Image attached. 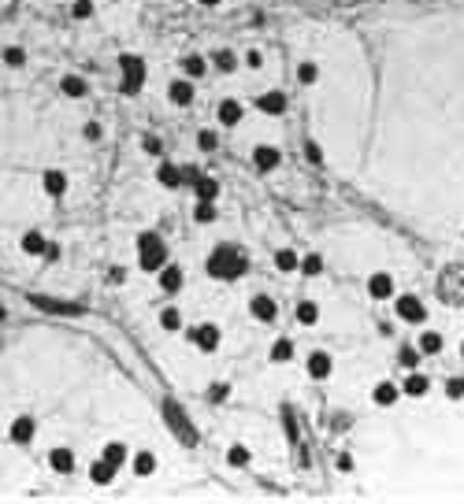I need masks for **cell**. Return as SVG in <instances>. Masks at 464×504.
Wrapping results in <instances>:
<instances>
[{
  "instance_id": "cell-17",
  "label": "cell",
  "mask_w": 464,
  "mask_h": 504,
  "mask_svg": "<svg viewBox=\"0 0 464 504\" xmlns=\"http://www.w3.org/2000/svg\"><path fill=\"white\" fill-rule=\"evenodd\" d=\"M115 471H119V467H112V464L101 456V460L89 464V482H93V485H112V482H115Z\"/></svg>"
},
{
  "instance_id": "cell-23",
  "label": "cell",
  "mask_w": 464,
  "mask_h": 504,
  "mask_svg": "<svg viewBox=\"0 0 464 504\" xmlns=\"http://www.w3.org/2000/svg\"><path fill=\"white\" fill-rule=\"evenodd\" d=\"M216 115H220L223 126H238V123H242V104H238V100H220Z\"/></svg>"
},
{
  "instance_id": "cell-11",
  "label": "cell",
  "mask_w": 464,
  "mask_h": 504,
  "mask_svg": "<svg viewBox=\"0 0 464 504\" xmlns=\"http://www.w3.org/2000/svg\"><path fill=\"white\" fill-rule=\"evenodd\" d=\"M34 434H38V423H34L30 416H19V419L12 423V430H8V437H12L15 445H30Z\"/></svg>"
},
{
  "instance_id": "cell-18",
  "label": "cell",
  "mask_w": 464,
  "mask_h": 504,
  "mask_svg": "<svg viewBox=\"0 0 464 504\" xmlns=\"http://www.w3.org/2000/svg\"><path fill=\"white\" fill-rule=\"evenodd\" d=\"M130 471L138 475V479H149V475L156 471V456H152L149 448H138V453L130 456Z\"/></svg>"
},
{
  "instance_id": "cell-20",
  "label": "cell",
  "mask_w": 464,
  "mask_h": 504,
  "mask_svg": "<svg viewBox=\"0 0 464 504\" xmlns=\"http://www.w3.org/2000/svg\"><path fill=\"white\" fill-rule=\"evenodd\" d=\"M41 189H45L49 197H63V193H67V175H63V171H56V167L45 171V175H41Z\"/></svg>"
},
{
  "instance_id": "cell-10",
  "label": "cell",
  "mask_w": 464,
  "mask_h": 504,
  "mask_svg": "<svg viewBox=\"0 0 464 504\" xmlns=\"http://www.w3.org/2000/svg\"><path fill=\"white\" fill-rule=\"evenodd\" d=\"M257 112H264V115H283L286 112V93H283V89H268V93H260Z\"/></svg>"
},
{
  "instance_id": "cell-16",
  "label": "cell",
  "mask_w": 464,
  "mask_h": 504,
  "mask_svg": "<svg viewBox=\"0 0 464 504\" xmlns=\"http://www.w3.org/2000/svg\"><path fill=\"white\" fill-rule=\"evenodd\" d=\"M49 467H52L56 475H71V471H75V453H71L67 445L52 448V453H49Z\"/></svg>"
},
{
  "instance_id": "cell-30",
  "label": "cell",
  "mask_w": 464,
  "mask_h": 504,
  "mask_svg": "<svg viewBox=\"0 0 464 504\" xmlns=\"http://www.w3.org/2000/svg\"><path fill=\"white\" fill-rule=\"evenodd\" d=\"M205 71H208L205 56H186V60H182V75H186V78H205Z\"/></svg>"
},
{
  "instance_id": "cell-40",
  "label": "cell",
  "mask_w": 464,
  "mask_h": 504,
  "mask_svg": "<svg viewBox=\"0 0 464 504\" xmlns=\"http://www.w3.org/2000/svg\"><path fill=\"white\" fill-rule=\"evenodd\" d=\"M4 63H8V67H23V63H26V52L12 45V49H4Z\"/></svg>"
},
{
  "instance_id": "cell-1",
  "label": "cell",
  "mask_w": 464,
  "mask_h": 504,
  "mask_svg": "<svg viewBox=\"0 0 464 504\" xmlns=\"http://www.w3.org/2000/svg\"><path fill=\"white\" fill-rule=\"evenodd\" d=\"M205 271H208V278H216V282H234L249 271V260H245L234 245H216L212 256H208V263H205Z\"/></svg>"
},
{
  "instance_id": "cell-38",
  "label": "cell",
  "mask_w": 464,
  "mask_h": 504,
  "mask_svg": "<svg viewBox=\"0 0 464 504\" xmlns=\"http://www.w3.org/2000/svg\"><path fill=\"white\" fill-rule=\"evenodd\" d=\"M216 145H220V137H216L212 130H201V134H197V149H201V152H212Z\"/></svg>"
},
{
  "instance_id": "cell-12",
  "label": "cell",
  "mask_w": 464,
  "mask_h": 504,
  "mask_svg": "<svg viewBox=\"0 0 464 504\" xmlns=\"http://www.w3.org/2000/svg\"><path fill=\"white\" fill-rule=\"evenodd\" d=\"M427 389H431V379H427V374H420V371H408V374H405V382H402V393H405V397L420 400V397H427Z\"/></svg>"
},
{
  "instance_id": "cell-13",
  "label": "cell",
  "mask_w": 464,
  "mask_h": 504,
  "mask_svg": "<svg viewBox=\"0 0 464 504\" xmlns=\"http://www.w3.org/2000/svg\"><path fill=\"white\" fill-rule=\"evenodd\" d=\"M397 397H402V386H397V382H379V386L371 389V405H379V408H394Z\"/></svg>"
},
{
  "instance_id": "cell-29",
  "label": "cell",
  "mask_w": 464,
  "mask_h": 504,
  "mask_svg": "<svg viewBox=\"0 0 464 504\" xmlns=\"http://www.w3.org/2000/svg\"><path fill=\"white\" fill-rule=\"evenodd\" d=\"M212 67L223 71V75H234V71H238V56H234L231 49H220V52L212 56Z\"/></svg>"
},
{
  "instance_id": "cell-45",
  "label": "cell",
  "mask_w": 464,
  "mask_h": 504,
  "mask_svg": "<svg viewBox=\"0 0 464 504\" xmlns=\"http://www.w3.org/2000/svg\"><path fill=\"white\" fill-rule=\"evenodd\" d=\"M334 467H338V471H353L357 464H353V456H349V453H338V456H334Z\"/></svg>"
},
{
  "instance_id": "cell-41",
  "label": "cell",
  "mask_w": 464,
  "mask_h": 504,
  "mask_svg": "<svg viewBox=\"0 0 464 504\" xmlns=\"http://www.w3.org/2000/svg\"><path fill=\"white\" fill-rule=\"evenodd\" d=\"M445 397H450V400H464V379H450V382H445Z\"/></svg>"
},
{
  "instance_id": "cell-3",
  "label": "cell",
  "mask_w": 464,
  "mask_h": 504,
  "mask_svg": "<svg viewBox=\"0 0 464 504\" xmlns=\"http://www.w3.org/2000/svg\"><path fill=\"white\" fill-rule=\"evenodd\" d=\"M119 71H123L119 93L123 97H138V89L145 86V60L134 56V52H123V56H119Z\"/></svg>"
},
{
  "instance_id": "cell-22",
  "label": "cell",
  "mask_w": 464,
  "mask_h": 504,
  "mask_svg": "<svg viewBox=\"0 0 464 504\" xmlns=\"http://www.w3.org/2000/svg\"><path fill=\"white\" fill-rule=\"evenodd\" d=\"M194 193H197V200H216L220 197V182H216L212 175H197L194 178Z\"/></svg>"
},
{
  "instance_id": "cell-43",
  "label": "cell",
  "mask_w": 464,
  "mask_h": 504,
  "mask_svg": "<svg viewBox=\"0 0 464 504\" xmlns=\"http://www.w3.org/2000/svg\"><path fill=\"white\" fill-rule=\"evenodd\" d=\"M305 160H308V163H320V160H323V149H320L316 141H308V145H305Z\"/></svg>"
},
{
  "instance_id": "cell-32",
  "label": "cell",
  "mask_w": 464,
  "mask_h": 504,
  "mask_svg": "<svg viewBox=\"0 0 464 504\" xmlns=\"http://www.w3.org/2000/svg\"><path fill=\"white\" fill-rule=\"evenodd\" d=\"M216 200H197L194 204V223H216Z\"/></svg>"
},
{
  "instance_id": "cell-31",
  "label": "cell",
  "mask_w": 464,
  "mask_h": 504,
  "mask_svg": "<svg viewBox=\"0 0 464 504\" xmlns=\"http://www.w3.org/2000/svg\"><path fill=\"white\" fill-rule=\"evenodd\" d=\"M297 263H301V256H297L294 249H279V252H275V267L283 271V274L297 271Z\"/></svg>"
},
{
  "instance_id": "cell-36",
  "label": "cell",
  "mask_w": 464,
  "mask_h": 504,
  "mask_svg": "<svg viewBox=\"0 0 464 504\" xmlns=\"http://www.w3.org/2000/svg\"><path fill=\"white\" fill-rule=\"evenodd\" d=\"M227 464H231V467H245V464H249V448H245V445H231Z\"/></svg>"
},
{
  "instance_id": "cell-48",
  "label": "cell",
  "mask_w": 464,
  "mask_h": 504,
  "mask_svg": "<svg viewBox=\"0 0 464 504\" xmlns=\"http://www.w3.org/2000/svg\"><path fill=\"white\" fill-rule=\"evenodd\" d=\"M197 4H205V8H216V4H223V0H197Z\"/></svg>"
},
{
  "instance_id": "cell-37",
  "label": "cell",
  "mask_w": 464,
  "mask_h": 504,
  "mask_svg": "<svg viewBox=\"0 0 464 504\" xmlns=\"http://www.w3.org/2000/svg\"><path fill=\"white\" fill-rule=\"evenodd\" d=\"M420 349H402V368L405 371H416V368H420Z\"/></svg>"
},
{
  "instance_id": "cell-49",
  "label": "cell",
  "mask_w": 464,
  "mask_h": 504,
  "mask_svg": "<svg viewBox=\"0 0 464 504\" xmlns=\"http://www.w3.org/2000/svg\"><path fill=\"white\" fill-rule=\"evenodd\" d=\"M461 360H464V341H461Z\"/></svg>"
},
{
  "instance_id": "cell-35",
  "label": "cell",
  "mask_w": 464,
  "mask_h": 504,
  "mask_svg": "<svg viewBox=\"0 0 464 504\" xmlns=\"http://www.w3.org/2000/svg\"><path fill=\"white\" fill-rule=\"evenodd\" d=\"M297 82H301V86H316V82H320V67H316V63H301V67H297Z\"/></svg>"
},
{
  "instance_id": "cell-4",
  "label": "cell",
  "mask_w": 464,
  "mask_h": 504,
  "mask_svg": "<svg viewBox=\"0 0 464 504\" xmlns=\"http://www.w3.org/2000/svg\"><path fill=\"white\" fill-rule=\"evenodd\" d=\"M394 315L402 319V323H413V326H420L424 319H427V308H424V300H420V297H413V293H405V297H397V300H394Z\"/></svg>"
},
{
  "instance_id": "cell-24",
  "label": "cell",
  "mask_w": 464,
  "mask_h": 504,
  "mask_svg": "<svg viewBox=\"0 0 464 504\" xmlns=\"http://www.w3.org/2000/svg\"><path fill=\"white\" fill-rule=\"evenodd\" d=\"M156 182H160L163 189H178L182 186V167H175V163H160Z\"/></svg>"
},
{
  "instance_id": "cell-46",
  "label": "cell",
  "mask_w": 464,
  "mask_h": 504,
  "mask_svg": "<svg viewBox=\"0 0 464 504\" xmlns=\"http://www.w3.org/2000/svg\"><path fill=\"white\" fill-rule=\"evenodd\" d=\"M86 137H89V141H101V126L89 123V126H86Z\"/></svg>"
},
{
  "instance_id": "cell-19",
  "label": "cell",
  "mask_w": 464,
  "mask_h": 504,
  "mask_svg": "<svg viewBox=\"0 0 464 504\" xmlns=\"http://www.w3.org/2000/svg\"><path fill=\"white\" fill-rule=\"evenodd\" d=\"M19 249H23L26 256H45V249H49V237H45L41 230H26V234L19 237Z\"/></svg>"
},
{
  "instance_id": "cell-5",
  "label": "cell",
  "mask_w": 464,
  "mask_h": 504,
  "mask_svg": "<svg viewBox=\"0 0 464 504\" xmlns=\"http://www.w3.org/2000/svg\"><path fill=\"white\" fill-rule=\"evenodd\" d=\"M186 337H189V345H197L201 352H216V349H220V341H223V334H220V326H216V323H201V326L186 330Z\"/></svg>"
},
{
  "instance_id": "cell-21",
  "label": "cell",
  "mask_w": 464,
  "mask_h": 504,
  "mask_svg": "<svg viewBox=\"0 0 464 504\" xmlns=\"http://www.w3.org/2000/svg\"><path fill=\"white\" fill-rule=\"evenodd\" d=\"M60 93L71 97V100H82V97L89 93V82L78 78V75H63V78H60Z\"/></svg>"
},
{
  "instance_id": "cell-28",
  "label": "cell",
  "mask_w": 464,
  "mask_h": 504,
  "mask_svg": "<svg viewBox=\"0 0 464 504\" xmlns=\"http://www.w3.org/2000/svg\"><path fill=\"white\" fill-rule=\"evenodd\" d=\"M101 456H104V460L112 464V467H123L126 460H130V453H126V445H123V442H108Z\"/></svg>"
},
{
  "instance_id": "cell-42",
  "label": "cell",
  "mask_w": 464,
  "mask_h": 504,
  "mask_svg": "<svg viewBox=\"0 0 464 504\" xmlns=\"http://www.w3.org/2000/svg\"><path fill=\"white\" fill-rule=\"evenodd\" d=\"M245 67H249V71H260V67H264V52H257V49L245 52Z\"/></svg>"
},
{
  "instance_id": "cell-2",
  "label": "cell",
  "mask_w": 464,
  "mask_h": 504,
  "mask_svg": "<svg viewBox=\"0 0 464 504\" xmlns=\"http://www.w3.org/2000/svg\"><path fill=\"white\" fill-rule=\"evenodd\" d=\"M163 263H167V245H163V237L152 234V230L138 234V267L149 271V274H156Z\"/></svg>"
},
{
  "instance_id": "cell-33",
  "label": "cell",
  "mask_w": 464,
  "mask_h": 504,
  "mask_svg": "<svg viewBox=\"0 0 464 504\" xmlns=\"http://www.w3.org/2000/svg\"><path fill=\"white\" fill-rule=\"evenodd\" d=\"M297 271H301V274H308V278H316V274H323V256H316V252L301 256V263H297Z\"/></svg>"
},
{
  "instance_id": "cell-47",
  "label": "cell",
  "mask_w": 464,
  "mask_h": 504,
  "mask_svg": "<svg viewBox=\"0 0 464 504\" xmlns=\"http://www.w3.org/2000/svg\"><path fill=\"white\" fill-rule=\"evenodd\" d=\"M145 152L160 156V141H156V137H145Z\"/></svg>"
},
{
  "instance_id": "cell-9",
  "label": "cell",
  "mask_w": 464,
  "mask_h": 504,
  "mask_svg": "<svg viewBox=\"0 0 464 504\" xmlns=\"http://www.w3.org/2000/svg\"><path fill=\"white\" fill-rule=\"evenodd\" d=\"M167 97H171V104H175V108H189V104H194V78L171 82V86H167Z\"/></svg>"
},
{
  "instance_id": "cell-15",
  "label": "cell",
  "mask_w": 464,
  "mask_h": 504,
  "mask_svg": "<svg viewBox=\"0 0 464 504\" xmlns=\"http://www.w3.org/2000/svg\"><path fill=\"white\" fill-rule=\"evenodd\" d=\"M156 278H160L163 293H178L182 289V267H178V263H163V267L156 271Z\"/></svg>"
},
{
  "instance_id": "cell-39",
  "label": "cell",
  "mask_w": 464,
  "mask_h": 504,
  "mask_svg": "<svg viewBox=\"0 0 464 504\" xmlns=\"http://www.w3.org/2000/svg\"><path fill=\"white\" fill-rule=\"evenodd\" d=\"M71 15H75V19H89V15H93V0H75V4H71Z\"/></svg>"
},
{
  "instance_id": "cell-26",
  "label": "cell",
  "mask_w": 464,
  "mask_h": 504,
  "mask_svg": "<svg viewBox=\"0 0 464 504\" xmlns=\"http://www.w3.org/2000/svg\"><path fill=\"white\" fill-rule=\"evenodd\" d=\"M442 334H439V330H424V334H420V352L424 356H439L442 352Z\"/></svg>"
},
{
  "instance_id": "cell-14",
  "label": "cell",
  "mask_w": 464,
  "mask_h": 504,
  "mask_svg": "<svg viewBox=\"0 0 464 504\" xmlns=\"http://www.w3.org/2000/svg\"><path fill=\"white\" fill-rule=\"evenodd\" d=\"M368 293H371L375 300H390V297H394V278H390L386 271H375V274L368 278Z\"/></svg>"
},
{
  "instance_id": "cell-7",
  "label": "cell",
  "mask_w": 464,
  "mask_h": 504,
  "mask_svg": "<svg viewBox=\"0 0 464 504\" xmlns=\"http://www.w3.org/2000/svg\"><path fill=\"white\" fill-rule=\"evenodd\" d=\"M279 163H283V152H279L275 145H257V149H253V167L264 171V175H268V171H275Z\"/></svg>"
},
{
  "instance_id": "cell-6",
  "label": "cell",
  "mask_w": 464,
  "mask_h": 504,
  "mask_svg": "<svg viewBox=\"0 0 464 504\" xmlns=\"http://www.w3.org/2000/svg\"><path fill=\"white\" fill-rule=\"evenodd\" d=\"M249 315L257 319V323H275V315H279V304L268 297V293H257V297L249 300Z\"/></svg>"
},
{
  "instance_id": "cell-8",
  "label": "cell",
  "mask_w": 464,
  "mask_h": 504,
  "mask_svg": "<svg viewBox=\"0 0 464 504\" xmlns=\"http://www.w3.org/2000/svg\"><path fill=\"white\" fill-rule=\"evenodd\" d=\"M305 371H308V379H316V382L331 379V371H334V360H331V352H308V363H305Z\"/></svg>"
},
{
  "instance_id": "cell-44",
  "label": "cell",
  "mask_w": 464,
  "mask_h": 504,
  "mask_svg": "<svg viewBox=\"0 0 464 504\" xmlns=\"http://www.w3.org/2000/svg\"><path fill=\"white\" fill-rule=\"evenodd\" d=\"M227 393H231V386H227V382H216V386H212V393H208V400H216V405H220V400L227 397Z\"/></svg>"
},
{
  "instance_id": "cell-27",
  "label": "cell",
  "mask_w": 464,
  "mask_h": 504,
  "mask_svg": "<svg viewBox=\"0 0 464 504\" xmlns=\"http://www.w3.org/2000/svg\"><path fill=\"white\" fill-rule=\"evenodd\" d=\"M297 323H301V326H316V323H320V304H316V300H301V304H297Z\"/></svg>"
},
{
  "instance_id": "cell-34",
  "label": "cell",
  "mask_w": 464,
  "mask_h": 504,
  "mask_svg": "<svg viewBox=\"0 0 464 504\" xmlns=\"http://www.w3.org/2000/svg\"><path fill=\"white\" fill-rule=\"evenodd\" d=\"M160 326L171 330V334H175V330H182V311H178V308H163V311H160Z\"/></svg>"
},
{
  "instance_id": "cell-25",
  "label": "cell",
  "mask_w": 464,
  "mask_h": 504,
  "mask_svg": "<svg viewBox=\"0 0 464 504\" xmlns=\"http://www.w3.org/2000/svg\"><path fill=\"white\" fill-rule=\"evenodd\" d=\"M268 360L271 363H290V360H294V341H290V337H279V341L271 345Z\"/></svg>"
}]
</instances>
